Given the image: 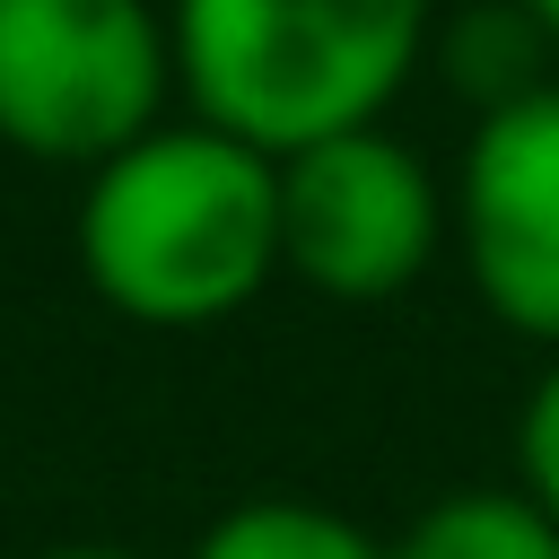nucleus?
Here are the masks:
<instances>
[{
  "instance_id": "nucleus-1",
  "label": "nucleus",
  "mask_w": 559,
  "mask_h": 559,
  "mask_svg": "<svg viewBox=\"0 0 559 559\" xmlns=\"http://www.w3.org/2000/svg\"><path fill=\"white\" fill-rule=\"evenodd\" d=\"M79 280L140 332H210L280 280V157L166 114L79 175Z\"/></svg>"
},
{
  "instance_id": "nucleus-2",
  "label": "nucleus",
  "mask_w": 559,
  "mask_h": 559,
  "mask_svg": "<svg viewBox=\"0 0 559 559\" xmlns=\"http://www.w3.org/2000/svg\"><path fill=\"white\" fill-rule=\"evenodd\" d=\"M175 105L262 157L384 122L411 87L437 0H166Z\"/></svg>"
},
{
  "instance_id": "nucleus-3",
  "label": "nucleus",
  "mask_w": 559,
  "mask_h": 559,
  "mask_svg": "<svg viewBox=\"0 0 559 559\" xmlns=\"http://www.w3.org/2000/svg\"><path fill=\"white\" fill-rule=\"evenodd\" d=\"M166 114V0H0V148L87 175Z\"/></svg>"
},
{
  "instance_id": "nucleus-4",
  "label": "nucleus",
  "mask_w": 559,
  "mask_h": 559,
  "mask_svg": "<svg viewBox=\"0 0 559 559\" xmlns=\"http://www.w3.org/2000/svg\"><path fill=\"white\" fill-rule=\"evenodd\" d=\"M445 253L437 166L367 122L280 157V271L332 306H384Z\"/></svg>"
},
{
  "instance_id": "nucleus-5",
  "label": "nucleus",
  "mask_w": 559,
  "mask_h": 559,
  "mask_svg": "<svg viewBox=\"0 0 559 559\" xmlns=\"http://www.w3.org/2000/svg\"><path fill=\"white\" fill-rule=\"evenodd\" d=\"M445 236L472 297L515 341L559 349V79L480 105L445 183Z\"/></svg>"
},
{
  "instance_id": "nucleus-6",
  "label": "nucleus",
  "mask_w": 559,
  "mask_h": 559,
  "mask_svg": "<svg viewBox=\"0 0 559 559\" xmlns=\"http://www.w3.org/2000/svg\"><path fill=\"white\" fill-rule=\"evenodd\" d=\"M384 559H559V524L524 498V489H454L428 498Z\"/></svg>"
},
{
  "instance_id": "nucleus-7",
  "label": "nucleus",
  "mask_w": 559,
  "mask_h": 559,
  "mask_svg": "<svg viewBox=\"0 0 559 559\" xmlns=\"http://www.w3.org/2000/svg\"><path fill=\"white\" fill-rule=\"evenodd\" d=\"M192 559H384V542L314 498H245V507L210 515Z\"/></svg>"
},
{
  "instance_id": "nucleus-8",
  "label": "nucleus",
  "mask_w": 559,
  "mask_h": 559,
  "mask_svg": "<svg viewBox=\"0 0 559 559\" xmlns=\"http://www.w3.org/2000/svg\"><path fill=\"white\" fill-rule=\"evenodd\" d=\"M515 489L559 524V349H550V367L533 376V393L515 411Z\"/></svg>"
},
{
  "instance_id": "nucleus-9",
  "label": "nucleus",
  "mask_w": 559,
  "mask_h": 559,
  "mask_svg": "<svg viewBox=\"0 0 559 559\" xmlns=\"http://www.w3.org/2000/svg\"><path fill=\"white\" fill-rule=\"evenodd\" d=\"M507 9L524 17V35H533V44H550V52H559V0H507Z\"/></svg>"
},
{
  "instance_id": "nucleus-10",
  "label": "nucleus",
  "mask_w": 559,
  "mask_h": 559,
  "mask_svg": "<svg viewBox=\"0 0 559 559\" xmlns=\"http://www.w3.org/2000/svg\"><path fill=\"white\" fill-rule=\"evenodd\" d=\"M26 559H140V550H114V542H61V550H26Z\"/></svg>"
}]
</instances>
